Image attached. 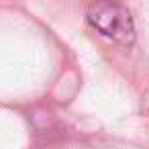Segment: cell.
<instances>
[{
  "label": "cell",
  "mask_w": 149,
  "mask_h": 149,
  "mask_svg": "<svg viewBox=\"0 0 149 149\" xmlns=\"http://www.w3.org/2000/svg\"><path fill=\"white\" fill-rule=\"evenodd\" d=\"M88 23L104 37L120 43V45H133L135 41V23L131 19V13L116 2H94L86 10Z\"/></svg>",
  "instance_id": "cell-1"
}]
</instances>
